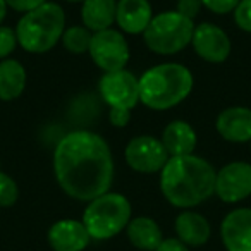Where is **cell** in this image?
Listing matches in <instances>:
<instances>
[{
    "label": "cell",
    "mask_w": 251,
    "mask_h": 251,
    "mask_svg": "<svg viewBox=\"0 0 251 251\" xmlns=\"http://www.w3.org/2000/svg\"><path fill=\"white\" fill-rule=\"evenodd\" d=\"M53 174L67 196L90 203L110 191L114 181L110 147L97 133L71 131L53 150Z\"/></svg>",
    "instance_id": "obj_1"
},
{
    "label": "cell",
    "mask_w": 251,
    "mask_h": 251,
    "mask_svg": "<svg viewBox=\"0 0 251 251\" xmlns=\"http://www.w3.org/2000/svg\"><path fill=\"white\" fill-rule=\"evenodd\" d=\"M66 2H73V4H83L84 0H66Z\"/></svg>",
    "instance_id": "obj_31"
},
{
    "label": "cell",
    "mask_w": 251,
    "mask_h": 251,
    "mask_svg": "<svg viewBox=\"0 0 251 251\" xmlns=\"http://www.w3.org/2000/svg\"><path fill=\"white\" fill-rule=\"evenodd\" d=\"M232 14L237 28L251 33V0H239V4L236 5Z\"/></svg>",
    "instance_id": "obj_24"
},
{
    "label": "cell",
    "mask_w": 251,
    "mask_h": 251,
    "mask_svg": "<svg viewBox=\"0 0 251 251\" xmlns=\"http://www.w3.org/2000/svg\"><path fill=\"white\" fill-rule=\"evenodd\" d=\"M215 129L222 140L230 143L251 141V108L229 107L217 115Z\"/></svg>",
    "instance_id": "obj_13"
},
{
    "label": "cell",
    "mask_w": 251,
    "mask_h": 251,
    "mask_svg": "<svg viewBox=\"0 0 251 251\" xmlns=\"http://www.w3.org/2000/svg\"><path fill=\"white\" fill-rule=\"evenodd\" d=\"M155 251H189V248L184 243H181L177 237H169V239L162 241V244Z\"/></svg>",
    "instance_id": "obj_29"
},
{
    "label": "cell",
    "mask_w": 251,
    "mask_h": 251,
    "mask_svg": "<svg viewBox=\"0 0 251 251\" xmlns=\"http://www.w3.org/2000/svg\"><path fill=\"white\" fill-rule=\"evenodd\" d=\"M64 29V9L55 2H45L43 5L21 16L16 26V36L19 47L26 52L47 53L60 42Z\"/></svg>",
    "instance_id": "obj_4"
},
{
    "label": "cell",
    "mask_w": 251,
    "mask_h": 251,
    "mask_svg": "<svg viewBox=\"0 0 251 251\" xmlns=\"http://www.w3.org/2000/svg\"><path fill=\"white\" fill-rule=\"evenodd\" d=\"M91 237L79 220L64 219L49 229V243L53 251H83Z\"/></svg>",
    "instance_id": "obj_15"
},
{
    "label": "cell",
    "mask_w": 251,
    "mask_h": 251,
    "mask_svg": "<svg viewBox=\"0 0 251 251\" xmlns=\"http://www.w3.org/2000/svg\"><path fill=\"white\" fill-rule=\"evenodd\" d=\"M215 195L226 203H237L251 195V165L230 162L215 176Z\"/></svg>",
    "instance_id": "obj_10"
},
{
    "label": "cell",
    "mask_w": 251,
    "mask_h": 251,
    "mask_svg": "<svg viewBox=\"0 0 251 251\" xmlns=\"http://www.w3.org/2000/svg\"><path fill=\"white\" fill-rule=\"evenodd\" d=\"M18 45L16 29L11 26H0V60L9 59Z\"/></svg>",
    "instance_id": "obj_23"
},
{
    "label": "cell",
    "mask_w": 251,
    "mask_h": 251,
    "mask_svg": "<svg viewBox=\"0 0 251 251\" xmlns=\"http://www.w3.org/2000/svg\"><path fill=\"white\" fill-rule=\"evenodd\" d=\"M28 81L26 69L19 60H0V100L12 101L23 95Z\"/></svg>",
    "instance_id": "obj_20"
},
{
    "label": "cell",
    "mask_w": 251,
    "mask_h": 251,
    "mask_svg": "<svg viewBox=\"0 0 251 251\" xmlns=\"http://www.w3.org/2000/svg\"><path fill=\"white\" fill-rule=\"evenodd\" d=\"M126 164L129 165L134 172L140 174H155L164 169L171 157L165 151L164 145L158 138L150 134L136 136L126 145L124 150Z\"/></svg>",
    "instance_id": "obj_9"
},
{
    "label": "cell",
    "mask_w": 251,
    "mask_h": 251,
    "mask_svg": "<svg viewBox=\"0 0 251 251\" xmlns=\"http://www.w3.org/2000/svg\"><path fill=\"white\" fill-rule=\"evenodd\" d=\"M131 203L121 193H105L91 200L84 208L83 220L91 239L105 241L117 236L131 220Z\"/></svg>",
    "instance_id": "obj_5"
},
{
    "label": "cell",
    "mask_w": 251,
    "mask_h": 251,
    "mask_svg": "<svg viewBox=\"0 0 251 251\" xmlns=\"http://www.w3.org/2000/svg\"><path fill=\"white\" fill-rule=\"evenodd\" d=\"M250 145H251V141H250Z\"/></svg>",
    "instance_id": "obj_33"
},
{
    "label": "cell",
    "mask_w": 251,
    "mask_h": 251,
    "mask_svg": "<svg viewBox=\"0 0 251 251\" xmlns=\"http://www.w3.org/2000/svg\"><path fill=\"white\" fill-rule=\"evenodd\" d=\"M19 198V188L16 181L9 174L0 171V206L7 208V206L16 205Z\"/></svg>",
    "instance_id": "obj_22"
},
{
    "label": "cell",
    "mask_w": 251,
    "mask_h": 251,
    "mask_svg": "<svg viewBox=\"0 0 251 251\" xmlns=\"http://www.w3.org/2000/svg\"><path fill=\"white\" fill-rule=\"evenodd\" d=\"M108 121L114 127H126L131 121V110H127V108H110Z\"/></svg>",
    "instance_id": "obj_28"
},
{
    "label": "cell",
    "mask_w": 251,
    "mask_h": 251,
    "mask_svg": "<svg viewBox=\"0 0 251 251\" xmlns=\"http://www.w3.org/2000/svg\"><path fill=\"white\" fill-rule=\"evenodd\" d=\"M126 232H127L129 243L134 248L143 251H155L162 244V241H164L160 227L150 217L131 219L127 227H126Z\"/></svg>",
    "instance_id": "obj_19"
},
{
    "label": "cell",
    "mask_w": 251,
    "mask_h": 251,
    "mask_svg": "<svg viewBox=\"0 0 251 251\" xmlns=\"http://www.w3.org/2000/svg\"><path fill=\"white\" fill-rule=\"evenodd\" d=\"M195 86L193 73L177 62H165L147 69L140 77V101L151 110L174 108L189 97Z\"/></svg>",
    "instance_id": "obj_3"
},
{
    "label": "cell",
    "mask_w": 251,
    "mask_h": 251,
    "mask_svg": "<svg viewBox=\"0 0 251 251\" xmlns=\"http://www.w3.org/2000/svg\"><path fill=\"white\" fill-rule=\"evenodd\" d=\"M220 236L227 251H251V208H236L227 213Z\"/></svg>",
    "instance_id": "obj_12"
},
{
    "label": "cell",
    "mask_w": 251,
    "mask_h": 251,
    "mask_svg": "<svg viewBox=\"0 0 251 251\" xmlns=\"http://www.w3.org/2000/svg\"><path fill=\"white\" fill-rule=\"evenodd\" d=\"M160 141L169 157H182V155L195 153L198 136L189 122L172 121L164 127Z\"/></svg>",
    "instance_id": "obj_16"
},
{
    "label": "cell",
    "mask_w": 251,
    "mask_h": 251,
    "mask_svg": "<svg viewBox=\"0 0 251 251\" xmlns=\"http://www.w3.org/2000/svg\"><path fill=\"white\" fill-rule=\"evenodd\" d=\"M98 91L110 108L133 110L140 103V79L127 69L103 73L98 83Z\"/></svg>",
    "instance_id": "obj_8"
},
{
    "label": "cell",
    "mask_w": 251,
    "mask_h": 251,
    "mask_svg": "<svg viewBox=\"0 0 251 251\" xmlns=\"http://www.w3.org/2000/svg\"><path fill=\"white\" fill-rule=\"evenodd\" d=\"M200 2L213 14H229L239 4V0H200Z\"/></svg>",
    "instance_id": "obj_25"
},
{
    "label": "cell",
    "mask_w": 251,
    "mask_h": 251,
    "mask_svg": "<svg viewBox=\"0 0 251 251\" xmlns=\"http://www.w3.org/2000/svg\"><path fill=\"white\" fill-rule=\"evenodd\" d=\"M0 167H2V160H0ZM0 171H2V169H0Z\"/></svg>",
    "instance_id": "obj_32"
},
{
    "label": "cell",
    "mask_w": 251,
    "mask_h": 251,
    "mask_svg": "<svg viewBox=\"0 0 251 251\" xmlns=\"http://www.w3.org/2000/svg\"><path fill=\"white\" fill-rule=\"evenodd\" d=\"M5 16H7V4H5V0H0V26H2Z\"/></svg>",
    "instance_id": "obj_30"
},
{
    "label": "cell",
    "mask_w": 251,
    "mask_h": 251,
    "mask_svg": "<svg viewBox=\"0 0 251 251\" xmlns=\"http://www.w3.org/2000/svg\"><path fill=\"white\" fill-rule=\"evenodd\" d=\"M153 16V9L148 0H117L115 25L122 33L143 35Z\"/></svg>",
    "instance_id": "obj_14"
},
{
    "label": "cell",
    "mask_w": 251,
    "mask_h": 251,
    "mask_svg": "<svg viewBox=\"0 0 251 251\" xmlns=\"http://www.w3.org/2000/svg\"><path fill=\"white\" fill-rule=\"evenodd\" d=\"M201 7L203 5L200 0H177V5H176L174 11H177L181 16L195 21V18L200 14V11H201Z\"/></svg>",
    "instance_id": "obj_26"
},
{
    "label": "cell",
    "mask_w": 251,
    "mask_h": 251,
    "mask_svg": "<svg viewBox=\"0 0 251 251\" xmlns=\"http://www.w3.org/2000/svg\"><path fill=\"white\" fill-rule=\"evenodd\" d=\"M176 234L186 246H203L210 239V224L201 213L186 210L176 217Z\"/></svg>",
    "instance_id": "obj_17"
},
{
    "label": "cell",
    "mask_w": 251,
    "mask_h": 251,
    "mask_svg": "<svg viewBox=\"0 0 251 251\" xmlns=\"http://www.w3.org/2000/svg\"><path fill=\"white\" fill-rule=\"evenodd\" d=\"M91 38H93V33L84 26H71V28L64 29L60 42L69 53L81 55V53H86L90 50Z\"/></svg>",
    "instance_id": "obj_21"
},
{
    "label": "cell",
    "mask_w": 251,
    "mask_h": 251,
    "mask_svg": "<svg viewBox=\"0 0 251 251\" xmlns=\"http://www.w3.org/2000/svg\"><path fill=\"white\" fill-rule=\"evenodd\" d=\"M117 0H84L81 4V21L91 33L110 29L115 23Z\"/></svg>",
    "instance_id": "obj_18"
},
{
    "label": "cell",
    "mask_w": 251,
    "mask_h": 251,
    "mask_svg": "<svg viewBox=\"0 0 251 251\" xmlns=\"http://www.w3.org/2000/svg\"><path fill=\"white\" fill-rule=\"evenodd\" d=\"M45 2H49V0H5L7 7L14 9L16 12H23V14L40 7V5H43Z\"/></svg>",
    "instance_id": "obj_27"
},
{
    "label": "cell",
    "mask_w": 251,
    "mask_h": 251,
    "mask_svg": "<svg viewBox=\"0 0 251 251\" xmlns=\"http://www.w3.org/2000/svg\"><path fill=\"white\" fill-rule=\"evenodd\" d=\"M88 53L95 66L100 67L103 73L126 69L129 62V45L122 31H117L114 28L93 33Z\"/></svg>",
    "instance_id": "obj_7"
},
{
    "label": "cell",
    "mask_w": 251,
    "mask_h": 251,
    "mask_svg": "<svg viewBox=\"0 0 251 251\" xmlns=\"http://www.w3.org/2000/svg\"><path fill=\"white\" fill-rule=\"evenodd\" d=\"M191 45L196 55L210 64H220L227 60L232 50L227 33L212 23H201L195 26Z\"/></svg>",
    "instance_id": "obj_11"
},
{
    "label": "cell",
    "mask_w": 251,
    "mask_h": 251,
    "mask_svg": "<svg viewBox=\"0 0 251 251\" xmlns=\"http://www.w3.org/2000/svg\"><path fill=\"white\" fill-rule=\"evenodd\" d=\"M217 171L198 155L171 157L160 171V191L172 206L189 210L215 195Z\"/></svg>",
    "instance_id": "obj_2"
},
{
    "label": "cell",
    "mask_w": 251,
    "mask_h": 251,
    "mask_svg": "<svg viewBox=\"0 0 251 251\" xmlns=\"http://www.w3.org/2000/svg\"><path fill=\"white\" fill-rule=\"evenodd\" d=\"M195 21L177 11H165L153 16L143 33L147 47L158 55H174L191 45Z\"/></svg>",
    "instance_id": "obj_6"
}]
</instances>
